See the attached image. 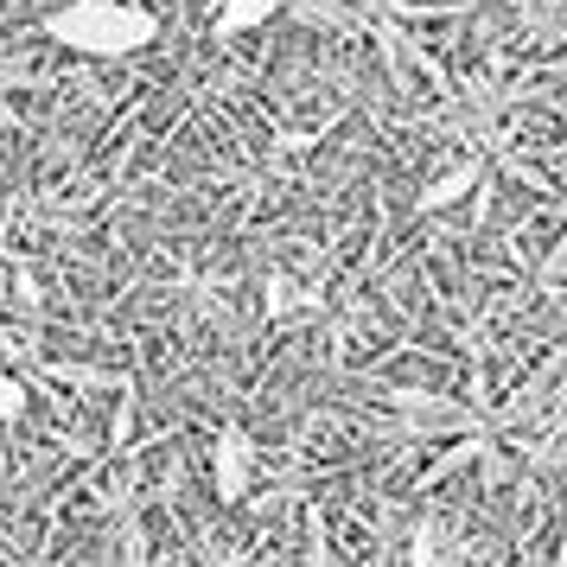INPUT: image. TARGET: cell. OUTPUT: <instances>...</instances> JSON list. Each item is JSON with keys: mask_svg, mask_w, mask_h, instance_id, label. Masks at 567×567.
Wrapping results in <instances>:
<instances>
[{"mask_svg": "<svg viewBox=\"0 0 567 567\" xmlns=\"http://www.w3.org/2000/svg\"><path fill=\"white\" fill-rule=\"evenodd\" d=\"M154 32L159 20L134 0H64L45 20V39L78 58H128L141 45H154Z\"/></svg>", "mask_w": 567, "mask_h": 567, "instance_id": "obj_1", "label": "cell"}, {"mask_svg": "<svg viewBox=\"0 0 567 567\" xmlns=\"http://www.w3.org/2000/svg\"><path fill=\"white\" fill-rule=\"evenodd\" d=\"M20 414H27V389L13 370H0V421H20Z\"/></svg>", "mask_w": 567, "mask_h": 567, "instance_id": "obj_5", "label": "cell"}, {"mask_svg": "<svg viewBox=\"0 0 567 567\" xmlns=\"http://www.w3.org/2000/svg\"><path fill=\"white\" fill-rule=\"evenodd\" d=\"M275 13H281V0H224V7H217V32H224V39H236V32L275 20Z\"/></svg>", "mask_w": 567, "mask_h": 567, "instance_id": "obj_3", "label": "cell"}, {"mask_svg": "<svg viewBox=\"0 0 567 567\" xmlns=\"http://www.w3.org/2000/svg\"><path fill=\"white\" fill-rule=\"evenodd\" d=\"M472 185H478V166H453L446 179H434L427 192H421V210H446L460 192H472Z\"/></svg>", "mask_w": 567, "mask_h": 567, "instance_id": "obj_4", "label": "cell"}, {"mask_svg": "<svg viewBox=\"0 0 567 567\" xmlns=\"http://www.w3.org/2000/svg\"><path fill=\"white\" fill-rule=\"evenodd\" d=\"M243 491H249V440L224 434V440H217V497H224V504H236Z\"/></svg>", "mask_w": 567, "mask_h": 567, "instance_id": "obj_2", "label": "cell"}]
</instances>
